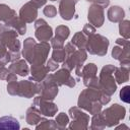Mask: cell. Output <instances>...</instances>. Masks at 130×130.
I'll use <instances>...</instances> for the list:
<instances>
[{
    "mask_svg": "<svg viewBox=\"0 0 130 130\" xmlns=\"http://www.w3.org/2000/svg\"><path fill=\"white\" fill-rule=\"evenodd\" d=\"M115 68L116 67L113 65H107L102 69L100 74L99 89L108 95H111L116 90V83L114 77L112 76V73L115 71Z\"/></svg>",
    "mask_w": 130,
    "mask_h": 130,
    "instance_id": "1",
    "label": "cell"
},
{
    "mask_svg": "<svg viewBox=\"0 0 130 130\" xmlns=\"http://www.w3.org/2000/svg\"><path fill=\"white\" fill-rule=\"evenodd\" d=\"M109 46V41L107 38L101 36V35H91L88 36V40L86 43L85 49L93 55L104 56L107 53V49Z\"/></svg>",
    "mask_w": 130,
    "mask_h": 130,
    "instance_id": "2",
    "label": "cell"
},
{
    "mask_svg": "<svg viewBox=\"0 0 130 130\" xmlns=\"http://www.w3.org/2000/svg\"><path fill=\"white\" fill-rule=\"evenodd\" d=\"M40 93L41 96L46 100H54L58 93V86L57 83L54 81L53 76L49 75L46 76L41 84H40Z\"/></svg>",
    "mask_w": 130,
    "mask_h": 130,
    "instance_id": "3",
    "label": "cell"
},
{
    "mask_svg": "<svg viewBox=\"0 0 130 130\" xmlns=\"http://www.w3.org/2000/svg\"><path fill=\"white\" fill-rule=\"evenodd\" d=\"M124 116H125V109L117 104L108 108L102 114V117L104 118L105 122H111L109 123V126L115 125L116 123H118L119 120L123 119Z\"/></svg>",
    "mask_w": 130,
    "mask_h": 130,
    "instance_id": "4",
    "label": "cell"
},
{
    "mask_svg": "<svg viewBox=\"0 0 130 130\" xmlns=\"http://www.w3.org/2000/svg\"><path fill=\"white\" fill-rule=\"evenodd\" d=\"M36 93H40V84L31 82L30 80H23L17 84V93L16 95L31 98Z\"/></svg>",
    "mask_w": 130,
    "mask_h": 130,
    "instance_id": "5",
    "label": "cell"
},
{
    "mask_svg": "<svg viewBox=\"0 0 130 130\" xmlns=\"http://www.w3.org/2000/svg\"><path fill=\"white\" fill-rule=\"evenodd\" d=\"M50 50V45L47 42H42L40 44H36L34 54H32V62L31 64L43 65L47 59L48 53Z\"/></svg>",
    "mask_w": 130,
    "mask_h": 130,
    "instance_id": "6",
    "label": "cell"
},
{
    "mask_svg": "<svg viewBox=\"0 0 130 130\" xmlns=\"http://www.w3.org/2000/svg\"><path fill=\"white\" fill-rule=\"evenodd\" d=\"M36 27V38L39 41L47 42L52 38V28L47 24L44 19H38L35 23Z\"/></svg>",
    "mask_w": 130,
    "mask_h": 130,
    "instance_id": "7",
    "label": "cell"
},
{
    "mask_svg": "<svg viewBox=\"0 0 130 130\" xmlns=\"http://www.w3.org/2000/svg\"><path fill=\"white\" fill-rule=\"evenodd\" d=\"M38 15V6L32 2H28L23 5L19 12V17L24 22H32Z\"/></svg>",
    "mask_w": 130,
    "mask_h": 130,
    "instance_id": "8",
    "label": "cell"
},
{
    "mask_svg": "<svg viewBox=\"0 0 130 130\" xmlns=\"http://www.w3.org/2000/svg\"><path fill=\"white\" fill-rule=\"evenodd\" d=\"M34 104L36 106H39L40 107V112L41 114L45 115V116H54L55 113L57 112L58 108L55 104L53 103H50L49 100H46L42 96H38L35 99L34 101Z\"/></svg>",
    "mask_w": 130,
    "mask_h": 130,
    "instance_id": "9",
    "label": "cell"
},
{
    "mask_svg": "<svg viewBox=\"0 0 130 130\" xmlns=\"http://www.w3.org/2000/svg\"><path fill=\"white\" fill-rule=\"evenodd\" d=\"M88 20L90 24L94 26H102L104 22V10L103 7L99 5H91L88 10Z\"/></svg>",
    "mask_w": 130,
    "mask_h": 130,
    "instance_id": "10",
    "label": "cell"
},
{
    "mask_svg": "<svg viewBox=\"0 0 130 130\" xmlns=\"http://www.w3.org/2000/svg\"><path fill=\"white\" fill-rule=\"evenodd\" d=\"M54 81L57 83V85H62V84H66L70 87H73L75 85V80L74 78L70 75L69 70L63 68L59 71H57L55 74L52 75Z\"/></svg>",
    "mask_w": 130,
    "mask_h": 130,
    "instance_id": "11",
    "label": "cell"
},
{
    "mask_svg": "<svg viewBox=\"0 0 130 130\" xmlns=\"http://www.w3.org/2000/svg\"><path fill=\"white\" fill-rule=\"evenodd\" d=\"M77 0H61L59 5V12L63 19L69 20L73 17L75 12V3Z\"/></svg>",
    "mask_w": 130,
    "mask_h": 130,
    "instance_id": "12",
    "label": "cell"
},
{
    "mask_svg": "<svg viewBox=\"0 0 130 130\" xmlns=\"http://www.w3.org/2000/svg\"><path fill=\"white\" fill-rule=\"evenodd\" d=\"M31 78L29 80H35V81H42L46 76L47 73L49 72L47 67L43 65H38V64H32L31 65Z\"/></svg>",
    "mask_w": 130,
    "mask_h": 130,
    "instance_id": "13",
    "label": "cell"
},
{
    "mask_svg": "<svg viewBox=\"0 0 130 130\" xmlns=\"http://www.w3.org/2000/svg\"><path fill=\"white\" fill-rule=\"evenodd\" d=\"M9 71L12 73H17L20 76H25L28 74V67L24 60H16L9 66Z\"/></svg>",
    "mask_w": 130,
    "mask_h": 130,
    "instance_id": "14",
    "label": "cell"
},
{
    "mask_svg": "<svg viewBox=\"0 0 130 130\" xmlns=\"http://www.w3.org/2000/svg\"><path fill=\"white\" fill-rule=\"evenodd\" d=\"M5 25L6 26H11L13 27L19 35H23L26 30V27H25V22L20 18V17H17L16 15H14L13 17H11L10 19H8L6 22H5Z\"/></svg>",
    "mask_w": 130,
    "mask_h": 130,
    "instance_id": "15",
    "label": "cell"
},
{
    "mask_svg": "<svg viewBox=\"0 0 130 130\" xmlns=\"http://www.w3.org/2000/svg\"><path fill=\"white\" fill-rule=\"evenodd\" d=\"M36 42L35 40H32L31 38H27L24 41V46H23V52L22 55L24 56V58L26 59V61H28L29 63L32 62V54H34V50H35V46H36Z\"/></svg>",
    "mask_w": 130,
    "mask_h": 130,
    "instance_id": "16",
    "label": "cell"
},
{
    "mask_svg": "<svg viewBox=\"0 0 130 130\" xmlns=\"http://www.w3.org/2000/svg\"><path fill=\"white\" fill-rule=\"evenodd\" d=\"M124 10L119 6H112L108 10V18L113 22L121 21L124 18Z\"/></svg>",
    "mask_w": 130,
    "mask_h": 130,
    "instance_id": "17",
    "label": "cell"
},
{
    "mask_svg": "<svg viewBox=\"0 0 130 130\" xmlns=\"http://www.w3.org/2000/svg\"><path fill=\"white\" fill-rule=\"evenodd\" d=\"M19 123L13 117H2L0 118V129H19Z\"/></svg>",
    "mask_w": 130,
    "mask_h": 130,
    "instance_id": "18",
    "label": "cell"
},
{
    "mask_svg": "<svg viewBox=\"0 0 130 130\" xmlns=\"http://www.w3.org/2000/svg\"><path fill=\"white\" fill-rule=\"evenodd\" d=\"M116 72H115V78L117 80L118 83H123L128 81V66L125 65H121L120 68H115Z\"/></svg>",
    "mask_w": 130,
    "mask_h": 130,
    "instance_id": "19",
    "label": "cell"
},
{
    "mask_svg": "<svg viewBox=\"0 0 130 130\" xmlns=\"http://www.w3.org/2000/svg\"><path fill=\"white\" fill-rule=\"evenodd\" d=\"M14 15H16L14 10L10 9V7H8L5 4H0V21L6 22L8 19L13 17Z\"/></svg>",
    "mask_w": 130,
    "mask_h": 130,
    "instance_id": "20",
    "label": "cell"
},
{
    "mask_svg": "<svg viewBox=\"0 0 130 130\" xmlns=\"http://www.w3.org/2000/svg\"><path fill=\"white\" fill-rule=\"evenodd\" d=\"M41 117H40V111H38L35 107H31L27 110L26 112V121L28 124L32 125L38 122H40Z\"/></svg>",
    "mask_w": 130,
    "mask_h": 130,
    "instance_id": "21",
    "label": "cell"
},
{
    "mask_svg": "<svg viewBox=\"0 0 130 130\" xmlns=\"http://www.w3.org/2000/svg\"><path fill=\"white\" fill-rule=\"evenodd\" d=\"M71 43H72L75 47H77L78 49H85V47H86V43H87V40H86L85 36H84L82 32H80V31H79V32L75 34V36L72 38Z\"/></svg>",
    "mask_w": 130,
    "mask_h": 130,
    "instance_id": "22",
    "label": "cell"
},
{
    "mask_svg": "<svg viewBox=\"0 0 130 130\" xmlns=\"http://www.w3.org/2000/svg\"><path fill=\"white\" fill-rule=\"evenodd\" d=\"M69 36V28L65 25H59L57 28H56V38L62 40V41H65Z\"/></svg>",
    "mask_w": 130,
    "mask_h": 130,
    "instance_id": "23",
    "label": "cell"
},
{
    "mask_svg": "<svg viewBox=\"0 0 130 130\" xmlns=\"http://www.w3.org/2000/svg\"><path fill=\"white\" fill-rule=\"evenodd\" d=\"M66 58V53L64 48H59V49H54V52L52 54V59L56 62H63Z\"/></svg>",
    "mask_w": 130,
    "mask_h": 130,
    "instance_id": "24",
    "label": "cell"
},
{
    "mask_svg": "<svg viewBox=\"0 0 130 130\" xmlns=\"http://www.w3.org/2000/svg\"><path fill=\"white\" fill-rule=\"evenodd\" d=\"M120 34L125 38V39H128L129 38V21L128 20H125V21H121L120 22Z\"/></svg>",
    "mask_w": 130,
    "mask_h": 130,
    "instance_id": "25",
    "label": "cell"
},
{
    "mask_svg": "<svg viewBox=\"0 0 130 130\" xmlns=\"http://www.w3.org/2000/svg\"><path fill=\"white\" fill-rule=\"evenodd\" d=\"M129 88H130V87L127 85V86L123 87V88L121 89V91H120V99H121L123 102H125V103H129V102H130Z\"/></svg>",
    "mask_w": 130,
    "mask_h": 130,
    "instance_id": "26",
    "label": "cell"
},
{
    "mask_svg": "<svg viewBox=\"0 0 130 130\" xmlns=\"http://www.w3.org/2000/svg\"><path fill=\"white\" fill-rule=\"evenodd\" d=\"M44 14L48 17H54L57 14V9L53 5H48L44 8Z\"/></svg>",
    "mask_w": 130,
    "mask_h": 130,
    "instance_id": "27",
    "label": "cell"
},
{
    "mask_svg": "<svg viewBox=\"0 0 130 130\" xmlns=\"http://www.w3.org/2000/svg\"><path fill=\"white\" fill-rule=\"evenodd\" d=\"M56 122H58V124H60V127H65V125L69 122L68 120V117L64 114V113H61L60 115H58L57 119H56Z\"/></svg>",
    "mask_w": 130,
    "mask_h": 130,
    "instance_id": "28",
    "label": "cell"
},
{
    "mask_svg": "<svg viewBox=\"0 0 130 130\" xmlns=\"http://www.w3.org/2000/svg\"><path fill=\"white\" fill-rule=\"evenodd\" d=\"M63 44H64V41L58 39V38H54L52 39V42H51V45L54 49H59V48H63Z\"/></svg>",
    "mask_w": 130,
    "mask_h": 130,
    "instance_id": "29",
    "label": "cell"
},
{
    "mask_svg": "<svg viewBox=\"0 0 130 130\" xmlns=\"http://www.w3.org/2000/svg\"><path fill=\"white\" fill-rule=\"evenodd\" d=\"M58 62H56V61H54L53 59H50L48 62H47V69H48V71L50 72V71H54V70H56L57 68H58Z\"/></svg>",
    "mask_w": 130,
    "mask_h": 130,
    "instance_id": "30",
    "label": "cell"
},
{
    "mask_svg": "<svg viewBox=\"0 0 130 130\" xmlns=\"http://www.w3.org/2000/svg\"><path fill=\"white\" fill-rule=\"evenodd\" d=\"M84 35L86 36H91L95 32V28L93 26H91V24H86L84 27H83V31H82Z\"/></svg>",
    "mask_w": 130,
    "mask_h": 130,
    "instance_id": "31",
    "label": "cell"
},
{
    "mask_svg": "<svg viewBox=\"0 0 130 130\" xmlns=\"http://www.w3.org/2000/svg\"><path fill=\"white\" fill-rule=\"evenodd\" d=\"M87 1L88 2H93V3H95L96 5H99L103 8H105L109 5V0H87Z\"/></svg>",
    "mask_w": 130,
    "mask_h": 130,
    "instance_id": "32",
    "label": "cell"
},
{
    "mask_svg": "<svg viewBox=\"0 0 130 130\" xmlns=\"http://www.w3.org/2000/svg\"><path fill=\"white\" fill-rule=\"evenodd\" d=\"M8 74H9V70L7 68H5L4 66L0 67V79H6Z\"/></svg>",
    "mask_w": 130,
    "mask_h": 130,
    "instance_id": "33",
    "label": "cell"
},
{
    "mask_svg": "<svg viewBox=\"0 0 130 130\" xmlns=\"http://www.w3.org/2000/svg\"><path fill=\"white\" fill-rule=\"evenodd\" d=\"M6 79H7V81H8V82H10V81H15V80H16V74L11 72V73H9V74H8V76H7V78H6Z\"/></svg>",
    "mask_w": 130,
    "mask_h": 130,
    "instance_id": "34",
    "label": "cell"
},
{
    "mask_svg": "<svg viewBox=\"0 0 130 130\" xmlns=\"http://www.w3.org/2000/svg\"><path fill=\"white\" fill-rule=\"evenodd\" d=\"M38 7H41V6H43L46 2H47V0H31Z\"/></svg>",
    "mask_w": 130,
    "mask_h": 130,
    "instance_id": "35",
    "label": "cell"
},
{
    "mask_svg": "<svg viewBox=\"0 0 130 130\" xmlns=\"http://www.w3.org/2000/svg\"><path fill=\"white\" fill-rule=\"evenodd\" d=\"M116 42H117V44H121V45H122V42L120 41V39H118ZM124 45H125V46H128V41H127V40L124 42Z\"/></svg>",
    "mask_w": 130,
    "mask_h": 130,
    "instance_id": "36",
    "label": "cell"
},
{
    "mask_svg": "<svg viewBox=\"0 0 130 130\" xmlns=\"http://www.w3.org/2000/svg\"><path fill=\"white\" fill-rule=\"evenodd\" d=\"M5 27H6V25L4 26V25H2V24H0V35H1V32H2V31H3L4 29H5Z\"/></svg>",
    "mask_w": 130,
    "mask_h": 130,
    "instance_id": "37",
    "label": "cell"
},
{
    "mask_svg": "<svg viewBox=\"0 0 130 130\" xmlns=\"http://www.w3.org/2000/svg\"><path fill=\"white\" fill-rule=\"evenodd\" d=\"M51 1H57V0H51Z\"/></svg>",
    "mask_w": 130,
    "mask_h": 130,
    "instance_id": "38",
    "label": "cell"
}]
</instances>
